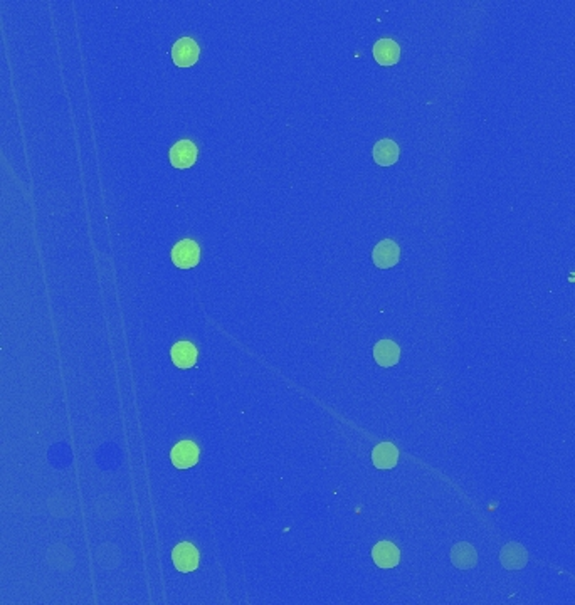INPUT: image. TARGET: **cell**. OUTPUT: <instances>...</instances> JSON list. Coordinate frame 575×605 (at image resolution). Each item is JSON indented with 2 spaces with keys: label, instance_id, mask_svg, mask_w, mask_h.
Wrapping results in <instances>:
<instances>
[{
  "label": "cell",
  "instance_id": "obj_1",
  "mask_svg": "<svg viewBox=\"0 0 575 605\" xmlns=\"http://www.w3.org/2000/svg\"><path fill=\"white\" fill-rule=\"evenodd\" d=\"M172 261L180 269H190V267L197 266L198 261H201V248L192 239L177 242L175 248L172 249Z\"/></svg>",
  "mask_w": 575,
  "mask_h": 605
},
{
  "label": "cell",
  "instance_id": "obj_2",
  "mask_svg": "<svg viewBox=\"0 0 575 605\" xmlns=\"http://www.w3.org/2000/svg\"><path fill=\"white\" fill-rule=\"evenodd\" d=\"M198 56H201V47L190 37L179 39L172 47V58L180 68L194 66L198 60Z\"/></svg>",
  "mask_w": 575,
  "mask_h": 605
},
{
  "label": "cell",
  "instance_id": "obj_3",
  "mask_svg": "<svg viewBox=\"0 0 575 605\" xmlns=\"http://www.w3.org/2000/svg\"><path fill=\"white\" fill-rule=\"evenodd\" d=\"M198 456H201V451H198V446L192 440H180L170 452L172 462L179 469L192 468L194 464H197Z\"/></svg>",
  "mask_w": 575,
  "mask_h": 605
},
{
  "label": "cell",
  "instance_id": "obj_4",
  "mask_svg": "<svg viewBox=\"0 0 575 605\" xmlns=\"http://www.w3.org/2000/svg\"><path fill=\"white\" fill-rule=\"evenodd\" d=\"M198 550L192 543H180L174 548L172 553V560H174L175 568L179 572L189 573L194 572L198 567Z\"/></svg>",
  "mask_w": 575,
  "mask_h": 605
},
{
  "label": "cell",
  "instance_id": "obj_5",
  "mask_svg": "<svg viewBox=\"0 0 575 605\" xmlns=\"http://www.w3.org/2000/svg\"><path fill=\"white\" fill-rule=\"evenodd\" d=\"M198 150L194 141L180 140L170 148V163L175 168H190L196 163Z\"/></svg>",
  "mask_w": 575,
  "mask_h": 605
},
{
  "label": "cell",
  "instance_id": "obj_6",
  "mask_svg": "<svg viewBox=\"0 0 575 605\" xmlns=\"http://www.w3.org/2000/svg\"><path fill=\"white\" fill-rule=\"evenodd\" d=\"M372 257H374L375 266L380 267V269H388V267L396 266L399 262L400 249L393 241L384 239L375 246Z\"/></svg>",
  "mask_w": 575,
  "mask_h": 605
},
{
  "label": "cell",
  "instance_id": "obj_7",
  "mask_svg": "<svg viewBox=\"0 0 575 605\" xmlns=\"http://www.w3.org/2000/svg\"><path fill=\"white\" fill-rule=\"evenodd\" d=\"M372 559H374L377 567L380 568H393L399 565L400 552L396 544L391 542H380L372 550Z\"/></svg>",
  "mask_w": 575,
  "mask_h": 605
},
{
  "label": "cell",
  "instance_id": "obj_8",
  "mask_svg": "<svg viewBox=\"0 0 575 605\" xmlns=\"http://www.w3.org/2000/svg\"><path fill=\"white\" fill-rule=\"evenodd\" d=\"M500 560L507 570H522L529 561V553L520 543H508L501 548Z\"/></svg>",
  "mask_w": 575,
  "mask_h": 605
},
{
  "label": "cell",
  "instance_id": "obj_9",
  "mask_svg": "<svg viewBox=\"0 0 575 605\" xmlns=\"http://www.w3.org/2000/svg\"><path fill=\"white\" fill-rule=\"evenodd\" d=\"M451 561L456 568L469 570V568L476 567L478 553H476V550H474L473 544L457 543L451 548Z\"/></svg>",
  "mask_w": 575,
  "mask_h": 605
},
{
  "label": "cell",
  "instance_id": "obj_10",
  "mask_svg": "<svg viewBox=\"0 0 575 605\" xmlns=\"http://www.w3.org/2000/svg\"><path fill=\"white\" fill-rule=\"evenodd\" d=\"M374 58L382 66H392L400 58V47L392 39H380L374 46Z\"/></svg>",
  "mask_w": 575,
  "mask_h": 605
},
{
  "label": "cell",
  "instance_id": "obj_11",
  "mask_svg": "<svg viewBox=\"0 0 575 605\" xmlns=\"http://www.w3.org/2000/svg\"><path fill=\"white\" fill-rule=\"evenodd\" d=\"M374 357L375 362L380 367H393L400 358V348L396 341L392 340H382L375 345L374 348Z\"/></svg>",
  "mask_w": 575,
  "mask_h": 605
},
{
  "label": "cell",
  "instance_id": "obj_12",
  "mask_svg": "<svg viewBox=\"0 0 575 605\" xmlns=\"http://www.w3.org/2000/svg\"><path fill=\"white\" fill-rule=\"evenodd\" d=\"M172 362L175 363V367L179 369H190V367L196 365L197 362V348L194 347V343L190 341H179L172 347Z\"/></svg>",
  "mask_w": 575,
  "mask_h": 605
},
{
  "label": "cell",
  "instance_id": "obj_13",
  "mask_svg": "<svg viewBox=\"0 0 575 605\" xmlns=\"http://www.w3.org/2000/svg\"><path fill=\"white\" fill-rule=\"evenodd\" d=\"M372 461H374L375 468L392 469L399 461V451L392 442H382L372 452Z\"/></svg>",
  "mask_w": 575,
  "mask_h": 605
},
{
  "label": "cell",
  "instance_id": "obj_14",
  "mask_svg": "<svg viewBox=\"0 0 575 605\" xmlns=\"http://www.w3.org/2000/svg\"><path fill=\"white\" fill-rule=\"evenodd\" d=\"M374 158L382 167L393 165L399 160V146H397L396 141L388 140V138L380 140L374 146Z\"/></svg>",
  "mask_w": 575,
  "mask_h": 605
}]
</instances>
